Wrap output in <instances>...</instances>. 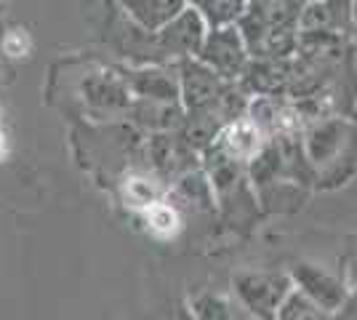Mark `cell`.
Here are the masks:
<instances>
[{
    "label": "cell",
    "instance_id": "8992f818",
    "mask_svg": "<svg viewBox=\"0 0 357 320\" xmlns=\"http://www.w3.org/2000/svg\"><path fill=\"white\" fill-rule=\"evenodd\" d=\"M184 93L190 107H203L208 105L211 99L216 96V77L208 67H187L184 70Z\"/></svg>",
    "mask_w": 357,
    "mask_h": 320
},
{
    "label": "cell",
    "instance_id": "5b68a950",
    "mask_svg": "<svg viewBox=\"0 0 357 320\" xmlns=\"http://www.w3.org/2000/svg\"><path fill=\"white\" fill-rule=\"evenodd\" d=\"M261 150V128L253 121H235L222 134V153L229 160H251Z\"/></svg>",
    "mask_w": 357,
    "mask_h": 320
},
{
    "label": "cell",
    "instance_id": "9c48e42d",
    "mask_svg": "<svg viewBox=\"0 0 357 320\" xmlns=\"http://www.w3.org/2000/svg\"><path fill=\"white\" fill-rule=\"evenodd\" d=\"M126 195H128V203L134 206V208H152L155 203H160L158 200V190H155V184L149 182V179H131L128 187H126Z\"/></svg>",
    "mask_w": 357,
    "mask_h": 320
},
{
    "label": "cell",
    "instance_id": "ba28073f",
    "mask_svg": "<svg viewBox=\"0 0 357 320\" xmlns=\"http://www.w3.org/2000/svg\"><path fill=\"white\" fill-rule=\"evenodd\" d=\"M147 224L152 232H158V235H174L178 229V213L174 206H165V203H155L152 208H147Z\"/></svg>",
    "mask_w": 357,
    "mask_h": 320
},
{
    "label": "cell",
    "instance_id": "277c9868",
    "mask_svg": "<svg viewBox=\"0 0 357 320\" xmlns=\"http://www.w3.org/2000/svg\"><path fill=\"white\" fill-rule=\"evenodd\" d=\"M160 43L168 54H195L206 43L203 35V16L195 8L181 11L176 19H171L160 32Z\"/></svg>",
    "mask_w": 357,
    "mask_h": 320
},
{
    "label": "cell",
    "instance_id": "7c38bea8",
    "mask_svg": "<svg viewBox=\"0 0 357 320\" xmlns=\"http://www.w3.org/2000/svg\"><path fill=\"white\" fill-rule=\"evenodd\" d=\"M333 320H357V296L355 299H347L344 307L336 312V318Z\"/></svg>",
    "mask_w": 357,
    "mask_h": 320
},
{
    "label": "cell",
    "instance_id": "3957f363",
    "mask_svg": "<svg viewBox=\"0 0 357 320\" xmlns=\"http://www.w3.org/2000/svg\"><path fill=\"white\" fill-rule=\"evenodd\" d=\"M296 283L307 299H312L314 305L320 307L323 312H339L347 302V294H344V286L336 280V277H331L326 270H320V267H314V264H298L296 267Z\"/></svg>",
    "mask_w": 357,
    "mask_h": 320
},
{
    "label": "cell",
    "instance_id": "30bf717a",
    "mask_svg": "<svg viewBox=\"0 0 357 320\" xmlns=\"http://www.w3.org/2000/svg\"><path fill=\"white\" fill-rule=\"evenodd\" d=\"M197 318L200 320H232V310L224 305V302H219V299L206 296V299L197 302Z\"/></svg>",
    "mask_w": 357,
    "mask_h": 320
},
{
    "label": "cell",
    "instance_id": "7a4b0ae2",
    "mask_svg": "<svg viewBox=\"0 0 357 320\" xmlns=\"http://www.w3.org/2000/svg\"><path fill=\"white\" fill-rule=\"evenodd\" d=\"M203 61L208 64L211 73H219L224 77H232L243 67V35L235 27H224L206 38V43L200 48Z\"/></svg>",
    "mask_w": 357,
    "mask_h": 320
},
{
    "label": "cell",
    "instance_id": "8fae6325",
    "mask_svg": "<svg viewBox=\"0 0 357 320\" xmlns=\"http://www.w3.org/2000/svg\"><path fill=\"white\" fill-rule=\"evenodd\" d=\"M3 48H6L8 56H24V54L30 51V38H27V32H22V30L8 32L6 40H3Z\"/></svg>",
    "mask_w": 357,
    "mask_h": 320
},
{
    "label": "cell",
    "instance_id": "52a82bcc",
    "mask_svg": "<svg viewBox=\"0 0 357 320\" xmlns=\"http://www.w3.org/2000/svg\"><path fill=\"white\" fill-rule=\"evenodd\" d=\"M275 320H331L328 312H323L314 305L312 299H307L301 291H288V296L283 299V305L278 307Z\"/></svg>",
    "mask_w": 357,
    "mask_h": 320
},
{
    "label": "cell",
    "instance_id": "4fadbf2b",
    "mask_svg": "<svg viewBox=\"0 0 357 320\" xmlns=\"http://www.w3.org/2000/svg\"><path fill=\"white\" fill-rule=\"evenodd\" d=\"M3 155H6V139L0 134V160H3Z\"/></svg>",
    "mask_w": 357,
    "mask_h": 320
},
{
    "label": "cell",
    "instance_id": "6da1fadb",
    "mask_svg": "<svg viewBox=\"0 0 357 320\" xmlns=\"http://www.w3.org/2000/svg\"><path fill=\"white\" fill-rule=\"evenodd\" d=\"M238 296L240 307H245L253 315H264L272 318L278 312V307L283 305L288 296V280L275 277V275H238Z\"/></svg>",
    "mask_w": 357,
    "mask_h": 320
}]
</instances>
